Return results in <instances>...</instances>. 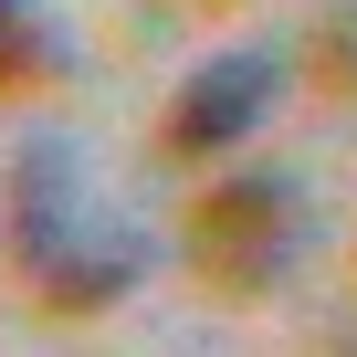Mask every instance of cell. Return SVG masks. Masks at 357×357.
<instances>
[{
    "label": "cell",
    "mask_w": 357,
    "mask_h": 357,
    "mask_svg": "<svg viewBox=\"0 0 357 357\" xmlns=\"http://www.w3.org/2000/svg\"><path fill=\"white\" fill-rule=\"evenodd\" d=\"M273 84H284V63H273V53H211L190 84L168 95V147H178V158H200V147L252 137V126H263V105H273Z\"/></svg>",
    "instance_id": "3"
},
{
    "label": "cell",
    "mask_w": 357,
    "mask_h": 357,
    "mask_svg": "<svg viewBox=\"0 0 357 357\" xmlns=\"http://www.w3.org/2000/svg\"><path fill=\"white\" fill-rule=\"evenodd\" d=\"M22 74H53V43L32 0H0V84H22Z\"/></svg>",
    "instance_id": "4"
},
{
    "label": "cell",
    "mask_w": 357,
    "mask_h": 357,
    "mask_svg": "<svg viewBox=\"0 0 357 357\" xmlns=\"http://www.w3.org/2000/svg\"><path fill=\"white\" fill-rule=\"evenodd\" d=\"M294 252H305V190H294L284 168L221 178V190L200 200V221H190V263H200V284L231 294V305L273 294V284L294 273Z\"/></svg>",
    "instance_id": "2"
},
{
    "label": "cell",
    "mask_w": 357,
    "mask_h": 357,
    "mask_svg": "<svg viewBox=\"0 0 357 357\" xmlns=\"http://www.w3.org/2000/svg\"><path fill=\"white\" fill-rule=\"evenodd\" d=\"M11 252H22L32 294L63 315H95V305L137 294V273H147V231L95 200V178L63 137H22V158H11Z\"/></svg>",
    "instance_id": "1"
}]
</instances>
